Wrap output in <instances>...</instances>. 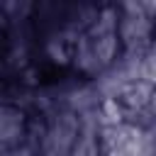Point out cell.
Returning <instances> with one entry per match:
<instances>
[{"mask_svg": "<svg viewBox=\"0 0 156 156\" xmlns=\"http://www.w3.org/2000/svg\"><path fill=\"white\" fill-rule=\"evenodd\" d=\"M100 134H90V132H80L71 154L68 156H98L100 154Z\"/></svg>", "mask_w": 156, "mask_h": 156, "instance_id": "6", "label": "cell"}, {"mask_svg": "<svg viewBox=\"0 0 156 156\" xmlns=\"http://www.w3.org/2000/svg\"><path fill=\"white\" fill-rule=\"evenodd\" d=\"M76 66L85 73H100V63L95 58V51H93V41L90 37H80L78 46H76Z\"/></svg>", "mask_w": 156, "mask_h": 156, "instance_id": "5", "label": "cell"}, {"mask_svg": "<svg viewBox=\"0 0 156 156\" xmlns=\"http://www.w3.org/2000/svg\"><path fill=\"white\" fill-rule=\"evenodd\" d=\"M107 156H127V154H122V151H117V149H110Z\"/></svg>", "mask_w": 156, "mask_h": 156, "instance_id": "8", "label": "cell"}, {"mask_svg": "<svg viewBox=\"0 0 156 156\" xmlns=\"http://www.w3.org/2000/svg\"><path fill=\"white\" fill-rule=\"evenodd\" d=\"M117 100L124 102V105L132 107V110H144V107L151 105V100H154V88H151L149 83H144V80H132V83L124 85V90L119 93Z\"/></svg>", "mask_w": 156, "mask_h": 156, "instance_id": "3", "label": "cell"}, {"mask_svg": "<svg viewBox=\"0 0 156 156\" xmlns=\"http://www.w3.org/2000/svg\"><path fill=\"white\" fill-rule=\"evenodd\" d=\"M90 41H93V51H95V58H98L100 68L112 66V63H115V58H117V44H119L117 34L95 37V39H90Z\"/></svg>", "mask_w": 156, "mask_h": 156, "instance_id": "4", "label": "cell"}, {"mask_svg": "<svg viewBox=\"0 0 156 156\" xmlns=\"http://www.w3.org/2000/svg\"><path fill=\"white\" fill-rule=\"evenodd\" d=\"M12 156H32V151H29L27 146H20V149H15V151H12Z\"/></svg>", "mask_w": 156, "mask_h": 156, "instance_id": "7", "label": "cell"}, {"mask_svg": "<svg viewBox=\"0 0 156 156\" xmlns=\"http://www.w3.org/2000/svg\"><path fill=\"white\" fill-rule=\"evenodd\" d=\"M24 136V112L12 105H0V146H15Z\"/></svg>", "mask_w": 156, "mask_h": 156, "instance_id": "2", "label": "cell"}, {"mask_svg": "<svg viewBox=\"0 0 156 156\" xmlns=\"http://www.w3.org/2000/svg\"><path fill=\"white\" fill-rule=\"evenodd\" d=\"M80 134V124H78V115H73L71 110L58 112L44 136V156H68L76 139Z\"/></svg>", "mask_w": 156, "mask_h": 156, "instance_id": "1", "label": "cell"}]
</instances>
